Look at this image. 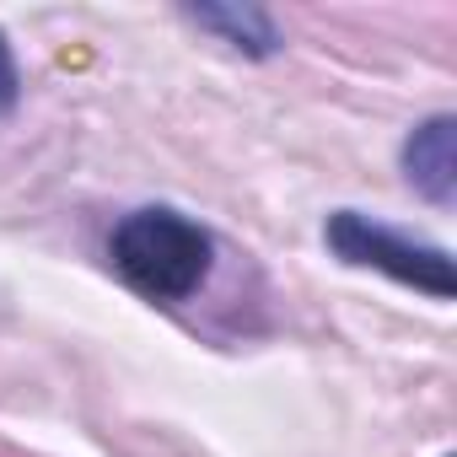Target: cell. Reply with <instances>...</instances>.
I'll return each instance as SVG.
<instances>
[{
    "instance_id": "obj_1",
    "label": "cell",
    "mask_w": 457,
    "mask_h": 457,
    "mask_svg": "<svg viewBox=\"0 0 457 457\" xmlns=\"http://www.w3.org/2000/svg\"><path fill=\"white\" fill-rule=\"evenodd\" d=\"M108 259L135 296H145L156 307H178L204 291V280L215 270V237L183 210L140 204L113 226Z\"/></svg>"
},
{
    "instance_id": "obj_2",
    "label": "cell",
    "mask_w": 457,
    "mask_h": 457,
    "mask_svg": "<svg viewBox=\"0 0 457 457\" xmlns=\"http://www.w3.org/2000/svg\"><path fill=\"white\" fill-rule=\"evenodd\" d=\"M323 243L339 264L350 270H377L409 291H425L430 302H452L457 296V270H452V253L436 248V243H420L398 226H382L361 210H334L328 226H323Z\"/></svg>"
},
{
    "instance_id": "obj_3",
    "label": "cell",
    "mask_w": 457,
    "mask_h": 457,
    "mask_svg": "<svg viewBox=\"0 0 457 457\" xmlns=\"http://www.w3.org/2000/svg\"><path fill=\"white\" fill-rule=\"evenodd\" d=\"M403 178L430 204H452L457 199V119L452 113H436V119L409 129V140H403Z\"/></svg>"
},
{
    "instance_id": "obj_4",
    "label": "cell",
    "mask_w": 457,
    "mask_h": 457,
    "mask_svg": "<svg viewBox=\"0 0 457 457\" xmlns=\"http://www.w3.org/2000/svg\"><path fill=\"white\" fill-rule=\"evenodd\" d=\"M183 17L204 33H215L220 44H232L253 60L275 54L280 49V33H275V17L259 12V6H183Z\"/></svg>"
},
{
    "instance_id": "obj_5",
    "label": "cell",
    "mask_w": 457,
    "mask_h": 457,
    "mask_svg": "<svg viewBox=\"0 0 457 457\" xmlns=\"http://www.w3.org/2000/svg\"><path fill=\"white\" fill-rule=\"evenodd\" d=\"M12 103H17V65H12L6 38H0V108H12Z\"/></svg>"
}]
</instances>
